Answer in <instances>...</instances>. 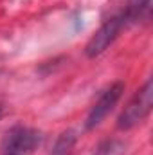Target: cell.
<instances>
[{
  "label": "cell",
  "instance_id": "obj_1",
  "mask_svg": "<svg viewBox=\"0 0 153 155\" xmlns=\"http://www.w3.org/2000/svg\"><path fill=\"white\" fill-rule=\"evenodd\" d=\"M153 105V85L151 79H148L128 101L124 110L117 119V128L119 130H132L137 124H141L151 112Z\"/></svg>",
  "mask_w": 153,
  "mask_h": 155
},
{
  "label": "cell",
  "instance_id": "obj_2",
  "mask_svg": "<svg viewBox=\"0 0 153 155\" xmlns=\"http://www.w3.org/2000/svg\"><path fill=\"white\" fill-rule=\"evenodd\" d=\"M41 144V134L24 124L11 126L0 144V155H33Z\"/></svg>",
  "mask_w": 153,
  "mask_h": 155
},
{
  "label": "cell",
  "instance_id": "obj_3",
  "mask_svg": "<svg viewBox=\"0 0 153 155\" xmlns=\"http://www.w3.org/2000/svg\"><path fill=\"white\" fill-rule=\"evenodd\" d=\"M126 25H128V22H126V18H124L122 13H121V15H115V16H110V18L92 35V38L88 40V43H86V47H85V54H86L88 58H97V56H101L115 40L119 38V35L122 33V29H124Z\"/></svg>",
  "mask_w": 153,
  "mask_h": 155
},
{
  "label": "cell",
  "instance_id": "obj_4",
  "mask_svg": "<svg viewBox=\"0 0 153 155\" xmlns=\"http://www.w3.org/2000/svg\"><path fill=\"white\" fill-rule=\"evenodd\" d=\"M122 92H124V83L122 81H115L114 85H110L99 96V99L92 105V108H90V112L86 116V121H85V128L86 130L97 128L106 117L110 116V112L115 108V105L122 97Z\"/></svg>",
  "mask_w": 153,
  "mask_h": 155
},
{
  "label": "cell",
  "instance_id": "obj_5",
  "mask_svg": "<svg viewBox=\"0 0 153 155\" xmlns=\"http://www.w3.org/2000/svg\"><path fill=\"white\" fill-rule=\"evenodd\" d=\"M77 143V135L74 130H65L58 135V139L52 144L50 155H72V150Z\"/></svg>",
  "mask_w": 153,
  "mask_h": 155
},
{
  "label": "cell",
  "instance_id": "obj_6",
  "mask_svg": "<svg viewBox=\"0 0 153 155\" xmlns=\"http://www.w3.org/2000/svg\"><path fill=\"white\" fill-rule=\"evenodd\" d=\"M150 5H151V0H128L122 15L128 24H135L150 11Z\"/></svg>",
  "mask_w": 153,
  "mask_h": 155
},
{
  "label": "cell",
  "instance_id": "obj_7",
  "mask_svg": "<svg viewBox=\"0 0 153 155\" xmlns=\"http://www.w3.org/2000/svg\"><path fill=\"white\" fill-rule=\"evenodd\" d=\"M122 144L117 141H106L105 144H101L94 155H122Z\"/></svg>",
  "mask_w": 153,
  "mask_h": 155
},
{
  "label": "cell",
  "instance_id": "obj_8",
  "mask_svg": "<svg viewBox=\"0 0 153 155\" xmlns=\"http://www.w3.org/2000/svg\"><path fill=\"white\" fill-rule=\"evenodd\" d=\"M2 114H4V107H2V103H0V117H2Z\"/></svg>",
  "mask_w": 153,
  "mask_h": 155
}]
</instances>
